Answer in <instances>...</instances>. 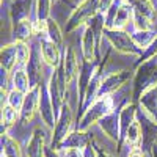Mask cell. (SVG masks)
<instances>
[{
	"mask_svg": "<svg viewBox=\"0 0 157 157\" xmlns=\"http://www.w3.org/2000/svg\"><path fill=\"white\" fill-rule=\"evenodd\" d=\"M10 14H11V19H13V22H14V25L19 24V22H24V21H29L30 0H14Z\"/></svg>",
	"mask_w": 157,
	"mask_h": 157,
	"instance_id": "19",
	"label": "cell"
},
{
	"mask_svg": "<svg viewBox=\"0 0 157 157\" xmlns=\"http://www.w3.org/2000/svg\"><path fill=\"white\" fill-rule=\"evenodd\" d=\"M66 86H68V80H66V74H64L63 64H60L58 68H55L52 71L50 80H49V93L52 98V102H54V107L57 112V118L60 110L64 105V94H66Z\"/></svg>",
	"mask_w": 157,
	"mask_h": 157,
	"instance_id": "3",
	"label": "cell"
},
{
	"mask_svg": "<svg viewBox=\"0 0 157 157\" xmlns=\"http://www.w3.org/2000/svg\"><path fill=\"white\" fill-rule=\"evenodd\" d=\"M138 109L141 113H145L151 121L157 124V85L149 88L141 94L138 101Z\"/></svg>",
	"mask_w": 157,
	"mask_h": 157,
	"instance_id": "11",
	"label": "cell"
},
{
	"mask_svg": "<svg viewBox=\"0 0 157 157\" xmlns=\"http://www.w3.org/2000/svg\"><path fill=\"white\" fill-rule=\"evenodd\" d=\"M0 58H2V69H5L6 72H13L16 68V64L19 66L17 63V47L16 43L3 46L2 50H0Z\"/></svg>",
	"mask_w": 157,
	"mask_h": 157,
	"instance_id": "17",
	"label": "cell"
},
{
	"mask_svg": "<svg viewBox=\"0 0 157 157\" xmlns=\"http://www.w3.org/2000/svg\"><path fill=\"white\" fill-rule=\"evenodd\" d=\"M154 57H157V36L152 39V43L143 50V54H141V57H140V60L137 61V64H135V68L137 66H140L141 63H146V61H151Z\"/></svg>",
	"mask_w": 157,
	"mask_h": 157,
	"instance_id": "29",
	"label": "cell"
},
{
	"mask_svg": "<svg viewBox=\"0 0 157 157\" xmlns=\"http://www.w3.org/2000/svg\"><path fill=\"white\" fill-rule=\"evenodd\" d=\"M21 118V112L5 104L2 105V134H6V129L13 126Z\"/></svg>",
	"mask_w": 157,
	"mask_h": 157,
	"instance_id": "23",
	"label": "cell"
},
{
	"mask_svg": "<svg viewBox=\"0 0 157 157\" xmlns=\"http://www.w3.org/2000/svg\"><path fill=\"white\" fill-rule=\"evenodd\" d=\"M47 148V135L41 127H36L25 146L27 157H44Z\"/></svg>",
	"mask_w": 157,
	"mask_h": 157,
	"instance_id": "10",
	"label": "cell"
},
{
	"mask_svg": "<svg viewBox=\"0 0 157 157\" xmlns=\"http://www.w3.org/2000/svg\"><path fill=\"white\" fill-rule=\"evenodd\" d=\"M90 137L86 132L82 130H72V132L61 141V145L58 146V149H64V148H77V149H86L90 146Z\"/></svg>",
	"mask_w": 157,
	"mask_h": 157,
	"instance_id": "15",
	"label": "cell"
},
{
	"mask_svg": "<svg viewBox=\"0 0 157 157\" xmlns=\"http://www.w3.org/2000/svg\"><path fill=\"white\" fill-rule=\"evenodd\" d=\"M82 54H83V61H90V63L94 61V57H96V33L91 27H88V25H86L83 36H82Z\"/></svg>",
	"mask_w": 157,
	"mask_h": 157,
	"instance_id": "16",
	"label": "cell"
},
{
	"mask_svg": "<svg viewBox=\"0 0 157 157\" xmlns=\"http://www.w3.org/2000/svg\"><path fill=\"white\" fill-rule=\"evenodd\" d=\"M33 33V25L30 24V21H24L14 25V36H16V41H24L27 39L30 35Z\"/></svg>",
	"mask_w": 157,
	"mask_h": 157,
	"instance_id": "25",
	"label": "cell"
},
{
	"mask_svg": "<svg viewBox=\"0 0 157 157\" xmlns=\"http://www.w3.org/2000/svg\"><path fill=\"white\" fill-rule=\"evenodd\" d=\"M2 152L6 157H24L21 145L8 134H2Z\"/></svg>",
	"mask_w": 157,
	"mask_h": 157,
	"instance_id": "21",
	"label": "cell"
},
{
	"mask_svg": "<svg viewBox=\"0 0 157 157\" xmlns=\"http://www.w3.org/2000/svg\"><path fill=\"white\" fill-rule=\"evenodd\" d=\"M127 157H146V154H145V151H143L141 148H132Z\"/></svg>",
	"mask_w": 157,
	"mask_h": 157,
	"instance_id": "34",
	"label": "cell"
},
{
	"mask_svg": "<svg viewBox=\"0 0 157 157\" xmlns=\"http://www.w3.org/2000/svg\"><path fill=\"white\" fill-rule=\"evenodd\" d=\"M47 39H50V41L55 43L57 46L63 41V35H61V30L58 27V24L55 21H52V19L47 21Z\"/></svg>",
	"mask_w": 157,
	"mask_h": 157,
	"instance_id": "27",
	"label": "cell"
},
{
	"mask_svg": "<svg viewBox=\"0 0 157 157\" xmlns=\"http://www.w3.org/2000/svg\"><path fill=\"white\" fill-rule=\"evenodd\" d=\"M113 5H115V0H99V11L102 13V14L104 13L107 14Z\"/></svg>",
	"mask_w": 157,
	"mask_h": 157,
	"instance_id": "33",
	"label": "cell"
},
{
	"mask_svg": "<svg viewBox=\"0 0 157 157\" xmlns=\"http://www.w3.org/2000/svg\"><path fill=\"white\" fill-rule=\"evenodd\" d=\"M11 82H13V90L22 91L24 94H27L29 91L32 90L30 88V78H29L27 69H24V68H17V69L13 71Z\"/></svg>",
	"mask_w": 157,
	"mask_h": 157,
	"instance_id": "20",
	"label": "cell"
},
{
	"mask_svg": "<svg viewBox=\"0 0 157 157\" xmlns=\"http://www.w3.org/2000/svg\"><path fill=\"white\" fill-rule=\"evenodd\" d=\"M151 157H157V143L154 145V148H152V151H151Z\"/></svg>",
	"mask_w": 157,
	"mask_h": 157,
	"instance_id": "38",
	"label": "cell"
},
{
	"mask_svg": "<svg viewBox=\"0 0 157 157\" xmlns=\"http://www.w3.org/2000/svg\"><path fill=\"white\" fill-rule=\"evenodd\" d=\"M24 101H25V94L22 91H17V90H11L10 93L6 94V104L11 105L13 109H16L21 112L22 105H24Z\"/></svg>",
	"mask_w": 157,
	"mask_h": 157,
	"instance_id": "26",
	"label": "cell"
},
{
	"mask_svg": "<svg viewBox=\"0 0 157 157\" xmlns=\"http://www.w3.org/2000/svg\"><path fill=\"white\" fill-rule=\"evenodd\" d=\"M33 33L36 35H47V21L44 19H38L35 24H33Z\"/></svg>",
	"mask_w": 157,
	"mask_h": 157,
	"instance_id": "32",
	"label": "cell"
},
{
	"mask_svg": "<svg viewBox=\"0 0 157 157\" xmlns=\"http://www.w3.org/2000/svg\"><path fill=\"white\" fill-rule=\"evenodd\" d=\"M50 2L52 0H38V19L47 21L50 13Z\"/></svg>",
	"mask_w": 157,
	"mask_h": 157,
	"instance_id": "30",
	"label": "cell"
},
{
	"mask_svg": "<svg viewBox=\"0 0 157 157\" xmlns=\"http://www.w3.org/2000/svg\"><path fill=\"white\" fill-rule=\"evenodd\" d=\"M85 157H98V149L90 145V146L85 149Z\"/></svg>",
	"mask_w": 157,
	"mask_h": 157,
	"instance_id": "36",
	"label": "cell"
},
{
	"mask_svg": "<svg viewBox=\"0 0 157 157\" xmlns=\"http://www.w3.org/2000/svg\"><path fill=\"white\" fill-rule=\"evenodd\" d=\"M143 138V130H141V124L138 120H135L132 124L129 126L127 132L124 135V141L127 145H130L132 148H138V143H141Z\"/></svg>",
	"mask_w": 157,
	"mask_h": 157,
	"instance_id": "22",
	"label": "cell"
},
{
	"mask_svg": "<svg viewBox=\"0 0 157 157\" xmlns=\"http://www.w3.org/2000/svg\"><path fill=\"white\" fill-rule=\"evenodd\" d=\"M115 107V102L112 99V96H99L93 104L83 110V115L80 116L77 124V130H82V132H86V130L93 126V124H99L101 120H104L107 115H110Z\"/></svg>",
	"mask_w": 157,
	"mask_h": 157,
	"instance_id": "1",
	"label": "cell"
},
{
	"mask_svg": "<svg viewBox=\"0 0 157 157\" xmlns=\"http://www.w3.org/2000/svg\"><path fill=\"white\" fill-rule=\"evenodd\" d=\"M39 49H41V57L43 60L46 61V64H49V66L52 68H58L61 64V55H60V50H58V46L55 43H52L50 39H43L41 41V46H39Z\"/></svg>",
	"mask_w": 157,
	"mask_h": 157,
	"instance_id": "13",
	"label": "cell"
},
{
	"mask_svg": "<svg viewBox=\"0 0 157 157\" xmlns=\"http://www.w3.org/2000/svg\"><path fill=\"white\" fill-rule=\"evenodd\" d=\"M72 121H74L72 110H71V107L68 105V104H64L63 109H61L60 113H58L55 129L52 130V134H54V135H52V141H50V146H52V148L58 149V146L61 145V141L71 134Z\"/></svg>",
	"mask_w": 157,
	"mask_h": 157,
	"instance_id": "6",
	"label": "cell"
},
{
	"mask_svg": "<svg viewBox=\"0 0 157 157\" xmlns=\"http://www.w3.org/2000/svg\"><path fill=\"white\" fill-rule=\"evenodd\" d=\"M99 127L105 137L112 141H120L121 140V127H120V112H112L107 115L104 120L99 121Z\"/></svg>",
	"mask_w": 157,
	"mask_h": 157,
	"instance_id": "12",
	"label": "cell"
},
{
	"mask_svg": "<svg viewBox=\"0 0 157 157\" xmlns=\"http://www.w3.org/2000/svg\"><path fill=\"white\" fill-rule=\"evenodd\" d=\"M98 13H99V0H82L66 24V32H72L80 25L90 22Z\"/></svg>",
	"mask_w": 157,
	"mask_h": 157,
	"instance_id": "4",
	"label": "cell"
},
{
	"mask_svg": "<svg viewBox=\"0 0 157 157\" xmlns=\"http://www.w3.org/2000/svg\"><path fill=\"white\" fill-rule=\"evenodd\" d=\"M27 74H29V78H30V88H35V86H39L43 85L41 80H43V68H41V60H39L38 54H32V58L27 64Z\"/></svg>",
	"mask_w": 157,
	"mask_h": 157,
	"instance_id": "18",
	"label": "cell"
},
{
	"mask_svg": "<svg viewBox=\"0 0 157 157\" xmlns=\"http://www.w3.org/2000/svg\"><path fill=\"white\" fill-rule=\"evenodd\" d=\"M44 157H61V155H60L58 149L52 148V146H47V148H46V154H44Z\"/></svg>",
	"mask_w": 157,
	"mask_h": 157,
	"instance_id": "35",
	"label": "cell"
},
{
	"mask_svg": "<svg viewBox=\"0 0 157 157\" xmlns=\"http://www.w3.org/2000/svg\"><path fill=\"white\" fill-rule=\"evenodd\" d=\"M154 38H155V36H152L151 32H137L135 35H132L134 43H135L140 49H143V50H145V49L152 43V39H154Z\"/></svg>",
	"mask_w": 157,
	"mask_h": 157,
	"instance_id": "28",
	"label": "cell"
},
{
	"mask_svg": "<svg viewBox=\"0 0 157 157\" xmlns=\"http://www.w3.org/2000/svg\"><path fill=\"white\" fill-rule=\"evenodd\" d=\"M157 85V63L146 61L137 66V72L134 75V102L137 104L141 94Z\"/></svg>",
	"mask_w": 157,
	"mask_h": 157,
	"instance_id": "2",
	"label": "cell"
},
{
	"mask_svg": "<svg viewBox=\"0 0 157 157\" xmlns=\"http://www.w3.org/2000/svg\"><path fill=\"white\" fill-rule=\"evenodd\" d=\"M61 157H85V149H77V148H64L58 149Z\"/></svg>",
	"mask_w": 157,
	"mask_h": 157,
	"instance_id": "31",
	"label": "cell"
},
{
	"mask_svg": "<svg viewBox=\"0 0 157 157\" xmlns=\"http://www.w3.org/2000/svg\"><path fill=\"white\" fill-rule=\"evenodd\" d=\"M98 149V157H112L109 152H105V151H102V149H99V148H96Z\"/></svg>",
	"mask_w": 157,
	"mask_h": 157,
	"instance_id": "37",
	"label": "cell"
},
{
	"mask_svg": "<svg viewBox=\"0 0 157 157\" xmlns=\"http://www.w3.org/2000/svg\"><path fill=\"white\" fill-rule=\"evenodd\" d=\"M132 75L129 69H123V71H116L112 72L109 75H105L102 78L101 83V90H99V96H112L115 91L120 90Z\"/></svg>",
	"mask_w": 157,
	"mask_h": 157,
	"instance_id": "8",
	"label": "cell"
},
{
	"mask_svg": "<svg viewBox=\"0 0 157 157\" xmlns=\"http://www.w3.org/2000/svg\"><path fill=\"white\" fill-rule=\"evenodd\" d=\"M38 112L41 115V120H43L44 126L47 129L54 130L55 124H57V112H55V107H54V102H52L49 88L46 85H41V96H39Z\"/></svg>",
	"mask_w": 157,
	"mask_h": 157,
	"instance_id": "7",
	"label": "cell"
},
{
	"mask_svg": "<svg viewBox=\"0 0 157 157\" xmlns=\"http://www.w3.org/2000/svg\"><path fill=\"white\" fill-rule=\"evenodd\" d=\"M105 38L110 41V44L121 54L126 55H134V57H141L143 50L134 43L132 36H129L124 30H110L105 29Z\"/></svg>",
	"mask_w": 157,
	"mask_h": 157,
	"instance_id": "5",
	"label": "cell"
},
{
	"mask_svg": "<svg viewBox=\"0 0 157 157\" xmlns=\"http://www.w3.org/2000/svg\"><path fill=\"white\" fill-rule=\"evenodd\" d=\"M132 6H134V14L146 17L149 21H152L154 17V6L149 0H132Z\"/></svg>",
	"mask_w": 157,
	"mask_h": 157,
	"instance_id": "24",
	"label": "cell"
},
{
	"mask_svg": "<svg viewBox=\"0 0 157 157\" xmlns=\"http://www.w3.org/2000/svg\"><path fill=\"white\" fill-rule=\"evenodd\" d=\"M61 64H63L64 74H66V80H68V83H71L75 77H78L80 64H78L77 54H75L74 47H68V49H66V54H64V58H63Z\"/></svg>",
	"mask_w": 157,
	"mask_h": 157,
	"instance_id": "14",
	"label": "cell"
},
{
	"mask_svg": "<svg viewBox=\"0 0 157 157\" xmlns=\"http://www.w3.org/2000/svg\"><path fill=\"white\" fill-rule=\"evenodd\" d=\"M39 96H41V85L32 88L27 94H25L24 105L21 109V121L22 124H27L33 120L35 113L38 112L39 107Z\"/></svg>",
	"mask_w": 157,
	"mask_h": 157,
	"instance_id": "9",
	"label": "cell"
}]
</instances>
